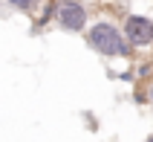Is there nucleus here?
<instances>
[{"label":"nucleus","instance_id":"f257e3e1","mask_svg":"<svg viewBox=\"0 0 153 142\" xmlns=\"http://www.w3.org/2000/svg\"><path fill=\"white\" fill-rule=\"evenodd\" d=\"M87 44L101 58H133L136 55V47L124 38V29L116 26L113 20H104V17L87 29Z\"/></svg>","mask_w":153,"mask_h":142},{"label":"nucleus","instance_id":"f03ea898","mask_svg":"<svg viewBox=\"0 0 153 142\" xmlns=\"http://www.w3.org/2000/svg\"><path fill=\"white\" fill-rule=\"evenodd\" d=\"M55 23L64 32H87L90 29V9L84 0H58L55 9Z\"/></svg>","mask_w":153,"mask_h":142},{"label":"nucleus","instance_id":"7ed1b4c3","mask_svg":"<svg viewBox=\"0 0 153 142\" xmlns=\"http://www.w3.org/2000/svg\"><path fill=\"white\" fill-rule=\"evenodd\" d=\"M121 29H124V38L136 50H150L153 47V17H147V15H124Z\"/></svg>","mask_w":153,"mask_h":142},{"label":"nucleus","instance_id":"20e7f679","mask_svg":"<svg viewBox=\"0 0 153 142\" xmlns=\"http://www.w3.org/2000/svg\"><path fill=\"white\" fill-rule=\"evenodd\" d=\"M55 9H58V0H49V3L43 6L41 17H38V29H41V26H46L49 20H55Z\"/></svg>","mask_w":153,"mask_h":142},{"label":"nucleus","instance_id":"39448f33","mask_svg":"<svg viewBox=\"0 0 153 142\" xmlns=\"http://www.w3.org/2000/svg\"><path fill=\"white\" fill-rule=\"evenodd\" d=\"M9 6H15L17 12H35L41 6V0H9Z\"/></svg>","mask_w":153,"mask_h":142},{"label":"nucleus","instance_id":"423d86ee","mask_svg":"<svg viewBox=\"0 0 153 142\" xmlns=\"http://www.w3.org/2000/svg\"><path fill=\"white\" fill-rule=\"evenodd\" d=\"M150 75H153V64H150V61H142L139 70H136V78H139V81H145V78H150Z\"/></svg>","mask_w":153,"mask_h":142},{"label":"nucleus","instance_id":"0eeeda50","mask_svg":"<svg viewBox=\"0 0 153 142\" xmlns=\"http://www.w3.org/2000/svg\"><path fill=\"white\" fill-rule=\"evenodd\" d=\"M113 78H119V81H136V73L127 70V73H119V75H113Z\"/></svg>","mask_w":153,"mask_h":142},{"label":"nucleus","instance_id":"6e6552de","mask_svg":"<svg viewBox=\"0 0 153 142\" xmlns=\"http://www.w3.org/2000/svg\"><path fill=\"white\" fill-rule=\"evenodd\" d=\"M133 101H136V104H150V101H147V93H142V90L133 93Z\"/></svg>","mask_w":153,"mask_h":142},{"label":"nucleus","instance_id":"1a4fd4ad","mask_svg":"<svg viewBox=\"0 0 153 142\" xmlns=\"http://www.w3.org/2000/svg\"><path fill=\"white\" fill-rule=\"evenodd\" d=\"M147 101H150V104H153V81L147 84Z\"/></svg>","mask_w":153,"mask_h":142},{"label":"nucleus","instance_id":"9d476101","mask_svg":"<svg viewBox=\"0 0 153 142\" xmlns=\"http://www.w3.org/2000/svg\"><path fill=\"white\" fill-rule=\"evenodd\" d=\"M145 142H153V134H150V136H147V139H145Z\"/></svg>","mask_w":153,"mask_h":142}]
</instances>
